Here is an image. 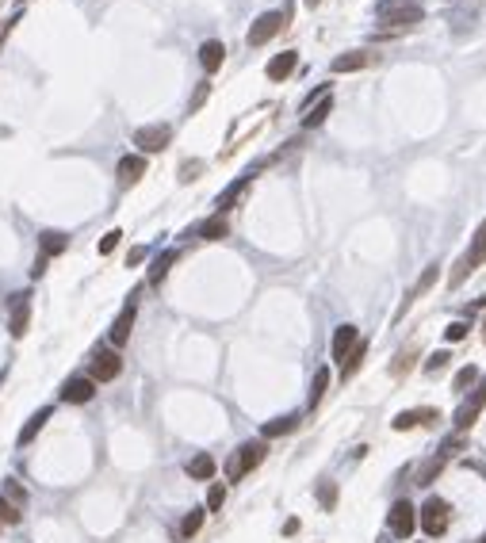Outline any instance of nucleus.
<instances>
[{
	"mask_svg": "<svg viewBox=\"0 0 486 543\" xmlns=\"http://www.w3.org/2000/svg\"><path fill=\"white\" fill-rule=\"evenodd\" d=\"M326 386H329V371L318 368V371H314V383H310V410L322 406V398H326Z\"/></svg>",
	"mask_w": 486,
	"mask_h": 543,
	"instance_id": "b1692460",
	"label": "nucleus"
},
{
	"mask_svg": "<svg viewBox=\"0 0 486 543\" xmlns=\"http://www.w3.org/2000/svg\"><path fill=\"white\" fill-rule=\"evenodd\" d=\"M222 58H226V46L218 43V38H210V43L199 46V61H203V69H207V73H215L218 66H222Z\"/></svg>",
	"mask_w": 486,
	"mask_h": 543,
	"instance_id": "f3484780",
	"label": "nucleus"
},
{
	"mask_svg": "<svg viewBox=\"0 0 486 543\" xmlns=\"http://www.w3.org/2000/svg\"><path fill=\"white\" fill-rule=\"evenodd\" d=\"M456 448H464V433H456V436H448V440H444V456H452Z\"/></svg>",
	"mask_w": 486,
	"mask_h": 543,
	"instance_id": "79ce46f5",
	"label": "nucleus"
},
{
	"mask_svg": "<svg viewBox=\"0 0 486 543\" xmlns=\"http://www.w3.org/2000/svg\"><path fill=\"white\" fill-rule=\"evenodd\" d=\"M0 524H20V509L8 498H0Z\"/></svg>",
	"mask_w": 486,
	"mask_h": 543,
	"instance_id": "4c0bfd02",
	"label": "nucleus"
},
{
	"mask_svg": "<svg viewBox=\"0 0 486 543\" xmlns=\"http://www.w3.org/2000/svg\"><path fill=\"white\" fill-rule=\"evenodd\" d=\"M417 521H421V528H425L433 540L444 536V532H448V501H444V498H429L425 505H421Z\"/></svg>",
	"mask_w": 486,
	"mask_h": 543,
	"instance_id": "20e7f679",
	"label": "nucleus"
},
{
	"mask_svg": "<svg viewBox=\"0 0 486 543\" xmlns=\"http://www.w3.org/2000/svg\"><path fill=\"white\" fill-rule=\"evenodd\" d=\"M471 272H475L471 261H467V256H459L456 268H452V275H448V283H452V287H459V283H464V275H471Z\"/></svg>",
	"mask_w": 486,
	"mask_h": 543,
	"instance_id": "f704fd0d",
	"label": "nucleus"
},
{
	"mask_svg": "<svg viewBox=\"0 0 486 543\" xmlns=\"http://www.w3.org/2000/svg\"><path fill=\"white\" fill-rule=\"evenodd\" d=\"M50 417H54V410H50V406H46V410H38L35 417H31L27 425H23V433H20V444H31V440H35V436L43 433V425H46V421H50Z\"/></svg>",
	"mask_w": 486,
	"mask_h": 543,
	"instance_id": "6ab92c4d",
	"label": "nucleus"
},
{
	"mask_svg": "<svg viewBox=\"0 0 486 543\" xmlns=\"http://www.w3.org/2000/svg\"><path fill=\"white\" fill-rule=\"evenodd\" d=\"M486 406V379L479 386H475V394H471V402H464L456 413V433H467V428L475 425V417H479V410Z\"/></svg>",
	"mask_w": 486,
	"mask_h": 543,
	"instance_id": "1a4fd4ad",
	"label": "nucleus"
},
{
	"mask_svg": "<svg viewBox=\"0 0 486 543\" xmlns=\"http://www.w3.org/2000/svg\"><path fill=\"white\" fill-rule=\"evenodd\" d=\"M356 340H360V329L356 326H337V333H334V360L337 363H345V356L356 348Z\"/></svg>",
	"mask_w": 486,
	"mask_h": 543,
	"instance_id": "f8f14e48",
	"label": "nucleus"
},
{
	"mask_svg": "<svg viewBox=\"0 0 486 543\" xmlns=\"http://www.w3.org/2000/svg\"><path fill=\"white\" fill-rule=\"evenodd\" d=\"M184 471L196 478V482H210V478H215V459H210L207 451H199V456L188 459V467H184Z\"/></svg>",
	"mask_w": 486,
	"mask_h": 543,
	"instance_id": "2eb2a0df",
	"label": "nucleus"
},
{
	"mask_svg": "<svg viewBox=\"0 0 486 543\" xmlns=\"http://www.w3.org/2000/svg\"><path fill=\"white\" fill-rule=\"evenodd\" d=\"M436 272H441V264H429V268L421 272V280L414 283V295H425V291L433 287V283H436Z\"/></svg>",
	"mask_w": 486,
	"mask_h": 543,
	"instance_id": "473e14b6",
	"label": "nucleus"
},
{
	"mask_svg": "<svg viewBox=\"0 0 486 543\" xmlns=\"http://www.w3.org/2000/svg\"><path fill=\"white\" fill-rule=\"evenodd\" d=\"M142 256H145V249H131V256H127V264H142Z\"/></svg>",
	"mask_w": 486,
	"mask_h": 543,
	"instance_id": "c03bdc74",
	"label": "nucleus"
},
{
	"mask_svg": "<svg viewBox=\"0 0 486 543\" xmlns=\"http://www.w3.org/2000/svg\"><path fill=\"white\" fill-rule=\"evenodd\" d=\"M173 261H176V249H165V253L153 261V268H150V283H161L169 275V268H173Z\"/></svg>",
	"mask_w": 486,
	"mask_h": 543,
	"instance_id": "a878e982",
	"label": "nucleus"
},
{
	"mask_svg": "<svg viewBox=\"0 0 486 543\" xmlns=\"http://www.w3.org/2000/svg\"><path fill=\"white\" fill-rule=\"evenodd\" d=\"M203 516H207V513H203V509H192V513H188V516H184V524H180V536H188V540H192V536H196V532H199V528H203Z\"/></svg>",
	"mask_w": 486,
	"mask_h": 543,
	"instance_id": "c85d7f7f",
	"label": "nucleus"
},
{
	"mask_svg": "<svg viewBox=\"0 0 486 543\" xmlns=\"http://www.w3.org/2000/svg\"><path fill=\"white\" fill-rule=\"evenodd\" d=\"M322 4V0H306V8H318Z\"/></svg>",
	"mask_w": 486,
	"mask_h": 543,
	"instance_id": "a18cd8bd",
	"label": "nucleus"
},
{
	"mask_svg": "<svg viewBox=\"0 0 486 543\" xmlns=\"http://www.w3.org/2000/svg\"><path fill=\"white\" fill-rule=\"evenodd\" d=\"M283 20H287L283 12H264V15H257V23L249 27V46H264L269 38H276L280 31H283Z\"/></svg>",
	"mask_w": 486,
	"mask_h": 543,
	"instance_id": "39448f33",
	"label": "nucleus"
},
{
	"mask_svg": "<svg viewBox=\"0 0 486 543\" xmlns=\"http://www.w3.org/2000/svg\"><path fill=\"white\" fill-rule=\"evenodd\" d=\"M364 352H368V345H364V340H356V348L345 356V363H341V375H345V379H348V375H356V368L364 363Z\"/></svg>",
	"mask_w": 486,
	"mask_h": 543,
	"instance_id": "bb28decb",
	"label": "nucleus"
},
{
	"mask_svg": "<svg viewBox=\"0 0 486 543\" xmlns=\"http://www.w3.org/2000/svg\"><path fill=\"white\" fill-rule=\"evenodd\" d=\"M119 371H123V360H119L115 348H96L92 363H88V379L92 383H111V379H119Z\"/></svg>",
	"mask_w": 486,
	"mask_h": 543,
	"instance_id": "7ed1b4c3",
	"label": "nucleus"
},
{
	"mask_svg": "<svg viewBox=\"0 0 486 543\" xmlns=\"http://www.w3.org/2000/svg\"><path fill=\"white\" fill-rule=\"evenodd\" d=\"M318 501H322V509H334V505H337V482L322 478V486H318Z\"/></svg>",
	"mask_w": 486,
	"mask_h": 543,
	"instance_id": "2f4dec72",
	"label": "nucleus"
},
{
	"mask_svg": "<svg viewBox=\"0 0 486 543\" xmlns=\"http://www.w3.org/2000/svg\"><path fill=\"white\" fill-rule=\"evenodd\" d=\"M475 383H479V371H475L471 363H467L464 371H456V379H452V386H456V391H471Z\"/></svg>",
	"mask_w": 486,
	"mask_h": 543,
	"instance_id": "c756f323",
	"label": "nucleus"
},
{
	"mask_svg": "<svg viewBox=\"0 0 486 543\" xmlns=\"http://www.w3.org/2000/svg\"><path fill=\"white\" fill-rule=\"evenodd\" d=\"M245 184H249V176H241V180H234L230 188H226L222 196H218V215H222V210H230V203L241 196V191H245Z\"/></svg>",
	"mask_w": 486,
	"mask_h": 543,
	"instance_id": "cd10ccee",
	"label": "nucleus"
},
{
	"mask_svg": "<svg viewBox=\"0 0 486 543\" xmlns=\"http://www.w3.org/2000/svg\"><path fill=\"white\" fill-rule=\"evenodd\" d=\"M441 467H444V456L441 459H429V463L421 467V475H417V486H429L436 475H441Z\"/></svg>",
	"mask_w": 486,
	"mask_h": 543,
	"instance_id": "72a5a7b5",
	"label": "nucleus"
},
{
	"mask_svg": "<svg viewBox=\"0 0 486 543\" xmlns=\"http://www.w3.org/2000/svg\"><path fill=\"white\" fill-rule=\"evenodd\" d=\"M368 66V54H360V50H352V54H341V58H334V73H356V69H364Z\"/></svg>",
	"mask_w": 486,
	"mask_h": 543,
	"instance_id": "412c9836",
	"label": "nucleus"
},
{
	"mask_svg": "<svg viewBox=\"0 0 486 543\" xmlns=\"http://www.w3.org/2000/svg\"><path fill=\"white\" fill-rule=\"evenodd\" d=\"M264 456H269V444H264V440H249V444H241V448L234 451V459L226 463V478H230V482L245 478L249 471H257V467L264 463Z\"/></svg>",
	"mask_w": 486,
	"mask_h": 543,
	"instance_id": "f03ea898",
	"label": "nucleus"
},
{
	"mask_svg": "<svg viewBox=\"0 0 486 543\" xmlns=\"http://www.w3.org/2000/svg\"><path fill=\"white\" fill-rule=\"evenodd\" d=\"M226 233H230V226H226V218H222V215L207 218V222L199 226V238H203V241H222Z\"/></svg>",
	"mask_w": 486,
	"mask_h": 543,
	"instance_id": "4be33fe9",
	"label": "nucleus"
},
{
	"mask_svg": "<svg viewBox=\"0 0 486 543\" xmlns=\"http://www.w3.org/2000/svg\"><path fill=\"white\" fill-rule=\"evenodd\" d=\"M467 261H471V268L486 264V222L475 230V241H471V253H467Z\"/></svg>",
	"mask_w": 486,
	"mask_h": 543,
	"instance_id": "393cba45",
	"label": "nucleus"
},
{
	"mask_svg": "<svg viewBox=\"0 0 486 543\" xmlns=\"http://www.w3.org/2000/svg\"><path fill=\"white\" fill-rule=\"evenodd\" d=\"M145 176V157H138V153H127L123 161H119V180L123 184H134Z\"/></svg>",
	"mask_w": 486,
	"mask_h": 543,
	"instance_id": "4468645a",
	"label": "nucleus"
},
{
	"mask_svg": "<svg viewBox=\"0 0 486 543\" xmlns=\"http://www.w3.org/2000/svg\"><path fill=\"white\" fill-rule=\"evenodd\" d=\"M27 291H23V295H12V337H23L27 333V321H31V303H27Z\"/></svg>",
	"mask_w": 486,
	"mask_h": 543,
	"instance_id": "9b49d317",
	"label": "nucleus"
},
{
	"mask_svg": "<svg viewBox=\"0 0 486 543\" xmlns=\"http://www.w3.org/2000/svg\"><path fill=\"white\" fill-rule=\"evenodd\" d=\"M295 66H299V54L295 50H283V54H276V58L269 61V80H283V77H291L295 73Z\"/></svg>",
	"mask_w": 486,
	"mask_h": 543,
	"instance_id": "ddd939ff",
	"label": "nucleus"
},
{
	"mask_svg": "<svg viewBox=\"0 0 486 543\" xmlns=\"http://www.w3.org/2000/svg\"><path fill=\"white\" fill-rule=\"evenodd\" d=\"M444 333H448V340H464V337H467V321H452Z\"/></svg>",
	"mask_w": 486,
	"mask_h": 543,
	"instance_id": "ea45409f",
	"label": "nucleus"
},
{
	"mask_svg": "<svg viewBox=\"0 0 486 543\" xmlns=\"http://www.w3.org/2000/svg\"><path fill=\"white\" fill-rule=\"evenodd\" d=\"M421 421H441L436 417V410H406V413H399V417L391 421L399 433H406V428H414V425H421Z\"/></svg>",
	"mask_w": 486,
	"mask_h": 543,
	"instance_id": "a211bd4d",
	"label": "nucleus"
},
{
	"mask_svg": "<svg viewBox=\"0 0 486 543\" xmlns=\"http://www.w3.org/2000/svg\"><path fill=\"white\" fill-rule=\"evenodd\" d=\"M4 498L12 501L15 509H23V505H27V490H23L20 482H12V478H8V482H4Z\"/></svg>",
	"mask_w": 486,
	"mask_h": 543,
	"instance_id": "7c9ffc66",
	"label": "nucleus"
},
{
	"mask_svg": "<svg viewBox=\"0 0 486 543\" xmlns=\"http://www.w3.org/2000/svg\"><path fill=\"white\" fill-rule=\"evenodd\" d=\"M448 360H452L448 352H433V356H429V363H425V371H429V375H441V371L448 368Z\"/></svg>",
	"mask_w": 486,
	"mask_h": 543,
	"instance_id": "e433bc0d",
	"label": "nucleus"
},
{
	"mask_svg": "<svg viewBox=\"0 0 486 543\" xmlns=\"http://www.w3.org/2000/svg\"><path fill=\"white\" fill-rule=\"evenodd\" d=\"M92 394H96V383L88 375H73L62 386V402H69V406H85V402H92Z\"/></svg>",
	"mask_w": 486,
	"mask_h": 543,
	"instance_id": "6e6552de",
	"label": "nucleus"
},
{
	"mask_svg": "<svg viewBox=\"0 0 486 543\" xmlns=\"http://www.w3.org/2000/svg\"><path fill=\"white\" fill-rule=\"evenodd\" d=\"M387 524H391V532H394L399 540H410V532L417 528V513H414V505H410V501H394L391 513H387Z\"/></svg>",
	"mask_w": 486,
	"mask_h": 543,
	"instance_id": "423d86ee",
	"label": "nucleus"
},
{
	"mask_svg": "<svg viewBox=\"0 0 486 543\" xmlns=\"http://www.w3.org/2000/svg\"><path fill=\"white\" fill-rule=\"evenodd\" d=\"M169 138H173V126L157 123V126H142V131H134V145H138L142 153H161L169 145Z\"/></svg>",
	"mask_w": 486,
	"mask_h": 543,
	"instance_id": "0eeeda50",
	"label": "nucleus"
},
{
	"mask_svg": "<svg viewBox=\"0 0 486 543\" xmlns=\"http://www.w3.org/2000/svg\"><path fill=\"white\" fill-rule=\"evenodd\" d=\"M329 111H334V100H329V96H322V103H318V108H310V111H306L303 126H306V131H314V126H322V123H326V119H329Z\"/></svg>",
	"mask_w": 486,
	"mask_h": 543,
	"instance_id": "5701e85b",
	"label": "nucleus"
},
{
	"mask_svg": "<svg viewBox=\"0 0 486 543\" xmlns=\"http://www.w3.org/2000/svg\"><path fill=\"white\" fill-rule=\"evenodd\" d=\"M222 501H226V486L215 482V486H210V493H207V509H210V513H218V509H222Z\"/></svg>",
	"mask_w": 486,
	"mask_h": 543,
	"instance_id": "c9c22d12",
	"label": "nucleus"
},
{
	"mask_svg": "<svg viewBox=\"0 0 486 543\" xmlns=\"http://www.w3.org/2000/svg\"><path fill=\"white\" fill-rule=\"evenodd\" d=\"M376 15L391 27H414L425 20V8H421V0H379Z\"/></svg>",
	"mask_w": 486,
	"mask_h": 543,
	"instance_id": "f257e3e1",
	"label": "nucleus"
},
{
	"mask_svg": "<svg viewBox=\"0 0 486 543\" xmlns=\"http://www.w3.org/2000/svg\"><path fill=\"white\" fill-rule=\"evenodd\" d=\"M66 245H69V238H66V233H58V230H46L43 238H38V249H43V253H38V256H46V261H50V256L66 253Z\"/></svg>",
	"mask_w": 486,
	"mask_h": 543,
	"instance_id": "dca6fc26",
	"label": "nucleus"
},
{
	"mask_svg": "<svg viewBox=\"0 0 486 543\" xmlns=\"http://www.w3.org/2000/svg\"><path fill=\"white\" fill-rule=\"evenodd\" d=\"M134 318H138V306H134V298L119 310V318H115V326H111V345H127L131 340V329H134Z\"/></svg>",
	"mask_w": 486,
	"mask_h": 543,
	"instance_id": "9d476101",
	"label": "nucleus"
},
{
	"mask_svg": "<svg viewBox=\"0 0 486 543\" xmlns=\"http://www.w3.org/2000/svg\"><path fill=\"white\" fill-rule=\"evenodd\" d=\"M199 168H203L199 161H188V165L180 168V180H184V184H188V180H196V173H199Z\"/></svg>",
	"mask_w": 486,
	"mask_h": 543,
	"instance_id": "a19ab883",
	"label": "nucleus"
},
{
	"mask_svg": "<svg viewBox=\"0 0 486 543\" xmlns=\"http://www.w3.org/2000/svg\"><path fill=\"white\" fill-rule=\"evenodd\" d=\"M295 428H299V417H295V413H287V417L269 421L261 433H264V440H272V436H287V433H295Z\"/></svg>",
	"mask_w": 486,
	"mask_h": 543,
	"instance_id": "aec40b11",
	"label": "nucleus"
},
{
	"mask_svg": "<svg viewBox=\"0 0 486 543\" xmlns=\"http://www.w3.org/2000/svg\"><path fill=\"white\" fill-rule=\"evenodd\" d=\"M119 238H123V233H119V230H108V233H103V238H100V253H103V256H108V253H111V249H115V245H119Z\"/></svg>",
	"mask_w": 486,
	"mask_h": 543,
	"instance_id": "58836bf2",
	"label": "nucleus"
},
{
	"mask_svg": "<svg viewBox=\"0 0 486 543\" xmlns=\"http://www.w3.org/2000/svg\"><path fill=\"white\" fill-rule=\"evenodd\" d=\"M207 92H210V88H207V85H199L196 100H192V111H196V108H199V103H203V100H207Z\"/></svg>",
	"mask_w": 486,
	"mask_h": 543,
	"instance_id": "37998d69",
	"label": "nucleus"
},
{
	"mask_svg": "<svg viewBox=\"0 0 486 543\" xmlns=\"http://www.w3.org/2000/svg\"><path fill=\"white\" fill-rule=\"evenodd\" d=\"M475 543H486V532H483V536H479V540H475Z\"/></svg>",
	"mask_w": 486,
	"mask_h": 543,
	"instance_id": "49530a36",
	"label": "nucleus"
}]
</instances>
